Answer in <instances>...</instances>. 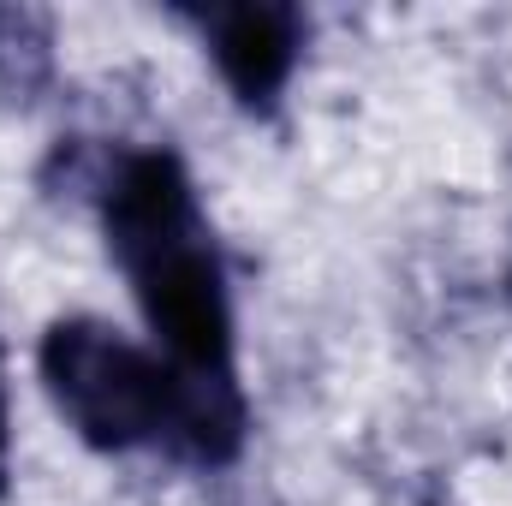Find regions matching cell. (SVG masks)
I'll list each match as a JSON object with an SVG mask.
<instances>
[{"label": "cell", "mask_w": 512, "mask_h": 506, "mask_svg": "<svg viewBox=\"0 0 512 506\" xmlns=\"http://www.w3.org/2000/svg\"><path fill=\"white\" fill-rule=\"evenodd\" d=\"M66 185L96 203L108 256L120 262L131 298L155 334V352L209 387H239V322L227 256L197 203L185 161L167 143L149 149H84L60 143Z\"/></svg>", "instance_id": "obj_1"}, {"label": "cell", "mask_w": 512, "mask_h": 506, "mask_svg": "<svg viewBox=\"0 0 512 506\" xmlns=\"http://www.w3.org/2000/svg\"><path fill=\"white\" fill-rule=\"evenodd\" d=\"M36 376L66 429L108 459L161 453L173 465L221 471L245 453L251 435L245 387L185 376L102 316H54L36 346Z\"/></svg>", "instance_id": "obj_2"}, {"label": "cell", "mask_w": 512, "mask_h": 506, "mask_svg": "<svg viewBox=\"0 0 512 506\" xmlns=\"http://www.w3.org/2000/svg\"><path fill=\"white\" fill-rule=\"evenodd\" d=\"M173 18L203 42L215 60L227 96L251 114L268 120L304 60L310 18L286 0H209V6H173Z\"/></svg>", "instance_id": "obj_3"}, {"label": "cell", "mask_w": 512, "mask_h": 506, "mask_svg": "<svg viewBox=\"0 0 512 506\" xmlns=\"http://www.w3.org/2000/svg\"><path fill=\"white\" fill-rule=\"evenodd\" d=\"M54 72H60L54 12L0 0V102L6 108H36L54 90Z\"/></svg>", "instance_id": "obj_4"}, {"label": "cell", "mask_w": 512, "mask_h": 506, "mask_svg": "<svg viewBox=\"0 0 512 506\" xmlns=\"http://www.w3.org/2000/svg\"><path fill=\"white\" fill-rule=\"evenodd\" d=\"M12 477V405H6V370H0V495Z\"/></svg>", "instance_id": "obj_5"}, {"label": "cell", "mask_w": 512, "mask_h": 506, "mask_svg": "<svg viewBox=\"0 0 512 506\" xmlns=\"http://www.w3.org/2000/svg\"><path fill=\"white\" fill-rule=\"evenodd\" d=\"M507 298H512V268H507Z\"/></svg>", "instance_id": "obj_6"}]
</instances>
